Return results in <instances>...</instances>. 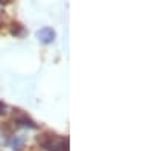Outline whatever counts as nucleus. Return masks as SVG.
I'll use <instances>...</instances> for the list:
<instances>
[{"label":"nucleus","instance_id":"nucleus-5","mask_svg":"<svg viewBox=\"0 0 152 151\" xmlns=\"http://www.w3.org/2000/svg\"><path fill=\"white\" fill-rule=\"evenodd\" d=\"M14 26H15V28H12V31H11L12 34H14V35H20V34H23V26H21V24L15 23Z\"/></svg>","mask_w":152,"mask_h":151},{"label":"nucleus","instance_id":"nucleus-7","mask_svg":"<svg viewBox=\"0 0 152 151\" xmlns=\"http://www.w3.org/2000/svg\"><path fill=\"white\" fill-rule=\"evenodd\" d=\"M0 26H2V21H0Z\"/></svg>","mask_w":152,"mask_h":151},{"label":"nucleus","instance_id":"nucleus-1","mask_svg":"<svg viewBox=\"0 0 152 151\" xmlns=\"http://www.w3.org/2000/svg\"><path fill=\"white\" fill-rule=\"evenodd\" d=\"M37 142L46 151H69V139L52 131H44L37 137Z\"/></svg>","mask_w":152,"mask_h":151},{"label":"nucleus","instance_id":"nucleus-2","mask_svg":"<svg viewBox=\"0 0 152 151\" xmlns=\"http://www.w3.org/2000/svg\"><path fill=\"white\" fill-rule=\"evenodd\" d=\"M14 119H15V124L20 125V127H26V128H32V130L38 128V125L35 124V121H32L26 113L21 111V110H15Z\"/></svg>","mask_w":152,"mask_h":151},{"label":"nucleus","instance_id":"nucleus-4","mask_svg":"<svg viewBox=\"0 0 152 151\" xmlns=\"http://www.w3.org/2000/svg\"><path fill=\"white\" fill-rule=\"evenodd\" d=\"M24 142H26V139H24V136H12L11 139H9V147L12 148V150H21L23 148V145H24Z\"/></svg>","mask_w":152,"mask_h":151},{"label":"nucleus","instance_id":"nucleus-3","mask_svg":"<svg viewBox=\"0 0 152 151\" xmlns=\"http://www.w3.org/2000/svg\"><path fill=\"white\" fill-rule=\"evenodd\" d=\"M35 35H37V38L40 40L41 43H44V44L52 43V41L56 38L55 31H53L52 28H49V26H44V28H41V29H38Z\"/></svg>","mask_w":152,"mask_h":151},{"label":"nucleus","instance_id":"nucleus-6","mask_svg":"<svg viewBox=\"0 0 152 151\" xmlns=\"http://www.w3.org/2000/svg\"><path fill=\"white\" fill-rule=\"evenodd\" d=\"M6 113V104L3 101H0V115H5Z\"/></svg>","mask_w":152,"mask_h":151}]
</instances>
